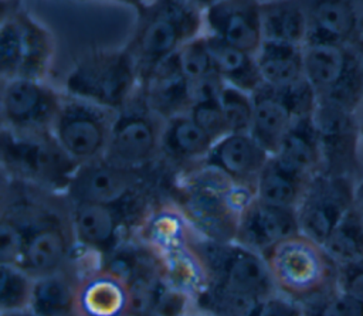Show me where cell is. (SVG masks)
Segmentation results:
<instances>
[{
    "label": "cell",
    "instance_id": "cell-1",
    "mask_svg": "<svg viewBox=\"0 0 363 316\" xmlns=\"http://www.w3.org/2000/svg\"><path fill=\"white\" fill-rule=\"evenodd\" d=\"M132 235L155 259L160 276L186 295L191 305L210 285L200 251L201 235L166 194L142 217Z\"/></svg>",
    "mask_w": 363,
    "mask_h": 316
},
{
    "label": "cell",
    "instance_id": "cell-2",
    "mask_svg": "<svg viewBox=\"0 0 363 316\" xmlns=\"http://www.w3.org/2000/svg\"><path fill=\"white\" fill-rule=\"evenodd\" d=\"M166 196L201 237L231 242L235 241L245 207L255 197V188L200 164L172 174Z\"/></svg>",
    "mask_w": 363,
    "mask_h": 316
},
{
    "label": "cell",
    "instance_id": "cell-3",
    "mask_svg": "<svg viewBox=\"0 0 363 316\" xmlns=\"http://www.w3.org/2000/svg\"><path fill=\"white\" fill-rule=\"evenodd\" d=\"M203 28V10L184 0H152L139 7L125 48L136 61L140 82L160 62L204 34Z\"/></svg>",
    "mask_w": 363,
    "mask_h": 316
},
{
    "label": "cell",
    "instance_id": "cell-4",
    "mask_svg": "<svg viewBox=\"0 0 363 316\" xmlns=\"http://www.w3.org/2000/svg\"><path fill=\"white\" fill-rule=\"evenodd\" d=\"M262 256L275 290L299 303L337 288L339 265L320 242L301 231L277 242Z\"/></svg>",
    "mask_w": 363,
    "mask_h": 316
},
{
    "label": "cell",
    "instance_id": "cell-5",
    "mask_svg": "<svg viewBox=\"0 0 363 316\" xmlns=\"http://www.w3.org/2000/svg\"><path fill=\"white\" fill-rule=\"evenodd\" d=\"M140 74L130 52L122 48H96L72 65L64 92L119 112L138 94Z\"/></svg>",
    "mask_w": 363,
    "mask_h": 316
},
{
    "label": "cell",
    "instance_id": "cell-6",
    "mask_svg": "<svg viewBox=\"0 0 363 316\" xmlns=\"http://www.w3.org/2000/svg\"><path fill=\"white\" fill-rule=\"evenodd\" d=\"M3 176L62 193L78 164L62 150L52 132H14L1 128Z\"/></svg>",
    "mask_w": 363,
    "mask_h": 316
},
{
    "label": "cell",
    "instance_id": "cell-7",
    "mask_svg": "<svg viewBox=\"0 0 363 316\" xmlns=\"http://www.w3.org/2000/svg\"><path fill=\"white\" fill-rule=\"evenodd\" d=\"M54 57L52 33L18 0H1L0 78L47 81Z\"/></svg>",
    "mask_w": 363,
    "mask_h": 316
},
{
    "label": "cell",
    "instance_id": "cell-8",
    "mask_svg": "<svg viewBox=\"0 0 363 316\" xmlns=\"http://www.w3.org/2000/svg\"><path fill=\"white\" fill-rule=\"evenodd\" d=\"M303 61L318 105L356 113L363 101V43L308 44Z\"/></svg>",
    "mask_w": 363,
    "mask_h": 316
},
{
    "label": "cell",
    "instance_id": "cell-9",
    "mask_svg": "<svg viewBox=\"0 0 363 316\" xmlns=\"http://www.w3.org/2000/svg\"><path fill=\"white\" fill-rule=\"evenodd\" d=\"M169 180L170 173L159 160L146 169H130L101 157L77 167L65 197L72 204H116L149 187L167 188Z\"/></svg>",
    "mask_w": 363,
    "mask_h": 316
},
{
    "label": "cell",
    "instance_id": "cell-10",
    "mask_svg": "<svg viewBox=\"0 0 363 316\" xmlns=\"http://www.w3.org/2000/svg\"><path fill=\"white\" fill-rule=\"evenodd\" d=\"M138 296L130 281L102 256L81 249L71 316H133Z\"/></svg>",
    "mask_w": 363,
    "mask_h": 316
},
{
    "label": "cell",
    "instance_id": "cell-11",
    "mask_svg": "<svg viewBox=\"0 0 363 316\" xmlns=\"http://www.w3.org/2000/svg\"><path fill=\"white\" fill-rule=\"evenodd\" d=\"M164 119L156 115L139 88L135 98L116 112L105 159L130 169L157 163Z\"/></svg>",
    "mask_w": 363,
    "mask_h": 316
},
{
    "label": "cell",
    "instance_id": "cell-12",
    "mask_svg": "<svg viewBox=\"0 0 363 316\" xmlns=\"http://www.w3.org/2000/svg\"><path fill=\"white\" fill-rule=\"evenodd\" d=\"M115 116V111L64 92L51 132L62 150L79 166L105 156Z\"/></svg>",
    "mask_w": 363,
    "mask_h": 316
},
{
    "label": "cell",
    "instance_id": "cell-13",
    "mask_svg": "<svg viewBox=\"0 0 363 316\" xmlns=\"http://www.w3.org/2000/svg\"><path fill=\"white\" fill-rule=\"evenodd\" d=\"M200 251L204 258L210 283L265 299L275 293V288L264 256L237 241L217 242L200 238Z\"/></svg>",
    "mask_w": 363,
    "mask_h": 316
},
{
    "label": "cell",
    "instance_id": "cell-14",
    "mask_svg": "<svg viewBox=\"0 0 363 316\" xmlns=\"http://www.w3.org/2000/svg\"><path fill=\"white\" fill-rule=\"evenodd\" d=\"M357 180L350 176L319 171L306 184L296 207L299 231L322 245L354 205Z\"/></svg>",
    "mask_w": 363,
    "mask_h": 316
},
{
    "label": "cell",
    "instance_id": "cell-15",
    "mask_svg": "<svg viewBox=\"0 0 363 316\" xmlns=\"http://www.w3.org/2000/svg\"><path fill=\"white\" fill-rule=\"evenodd\" d=\"M64 91L43 79H1V128L14 132H48L58 116Z\"/></svg>",
    "mask_w": 363,
    "mask_h": 316
},
{
    "label": "cell",
    "instance_id": "cell-16",
    "mask_svg": "<svg viewBox=\"0 0 363 316\" xmlns=\"http://www.w3.org/2000/svg\"><path fill=\"white\" fill-rule=\"evenodd\" d=\"M313 119L322 150V171L359 181L363 176V154L354 112L318 105Z\"/></svg>",
    "mask_w": 363,
    "mask_h": 316
},
{
    "label": "cell",
    "instance_id": "cell-17",
    "mask_svg": "<svg viewBox=\"0 0 363 316\" xmlns=\"http://www.w3.org/2000/svg\"><path fill=\"white\" fill-rule=\"evenodd\" d=\"M203 16L207 34L251 54H257L264 43L261 0H220Z\"/></svg>",
    "mask_w": 363,
    "mask_h": 316
},
{
    "label": "cell",
    "instance_id": "cell-18",
    "mask_svg": "<svg viewBox=\"0 0 363 316\" xmlns=\"http://www.w3.org/2000/svg\"><path fill=\"white\" fill-rule=\"evenodd\" d=\"M269 156L251 132H231L214 142L201 166L213 167L234 181L255 188Z\"/></svg>",
    "mask_w": 363,
    "mask_h": 316
},
{
    "label": "cell",
    "instance_id": "cell-19",
    "mask_svg": "<svg viewBox=\"0 0 363 316\" xmlns=\"http://www.w3.org/2000/svg\"><path fill=\"white\" fill-rule=\"evenodd\" d=\"M308 44H359L363 27L353 0H303Z\"/></svg>",
    "mask_w": 363,
    "mask_h": 316
},
{
    "label": "cell",
    "instance_id": "cell-20",
    "mask_svg": "<svg viewBox=\"0 0 363 316\" xmlns=\"http://www.w3.org/2000/svg\"><path fill=\"white\" fill-rule=\"evenodd\" d=\"M295 232H299L296 210L271 205L254 197L242 213L235 241L264 255Z\"/></svg>",
    "mask_w": 363,
    "mask_h": 316
},
{
    "label": "cell",
    "instance_id": "cell-21",
    "mask_svg": "<svg viewBox=\"0 0 363 316\" xmlns=\"http://www.w3.org/2000/svg\"><path fill=\"white\" fill-rule=\"evenodd\" d=\"M213 145L214 140L190 115L182 113L164 120L159 162L176 174L200 166Z\"/></svg>",
    "mask_w": 363,
    "mask_h": 316
},
{
    "label": "cell",
    "instance_id": "cell-22",
    "mask_svg": "<svg viewBox=\"0 0 363 316\" xmlns=\"http://www.w3.org/2000/svg\"><path fill=\"white\" fill-rule=\"evenodd\" d=\"M140 89L149 108L164 120L187 113L193 103V89L180 65L179 52L152 69Z\"/></svg>",
    "mask_w": 363,
    "mask_h": 316
},
{
    "label": "cell",
    "instance_id": "cell-23",
    "mask_svg": "<svg viewBox=\"0 0 363 316\" xmlns=\"http://www.w3.org/2000/svg\"><path fill=\"white\" fill-rule=\"evenodd\" d=\"M251 135L274 154L284 136L298 119L282 88L262 84L252 94Z\"/></svg>",
    "mask_w": 363,
    "mask_h": 316
},
{
    "label": "cell",
    "instance_id": "cell-24",
    "mask_svg": "<svg viewBox=\"0 0 363 316\" xmlns=\"http://www.w3.org/2000/svg\"><path fill=\"white\" fill-rule=\"evenodd\" d=\"M272 156L308 180L322 171V150L313 115L298 118Z\"/></svg>",
    "mask_w": 363,
    "mask_h": 316
},
{
    "label": "cell",
    "instance_id": "cell-25",
    "mask_svg": "<svg viewBox=\"0 0 363 316\" xmlns=\"http://www.w3.org/2000/svg\"><path fill=\"white\" fill-rule=\"evenodd\" d=\"M204 40L210 52L213 69L225 85L252 94L264 84L255 54L207 33H204Z\"/></svg>",
    "mask_w": 363,
    "mask_h": 316
},
{
    "label": "cell",
    "instance_id": "cell-26",
    "mask_svg": "<svg viewBox=\"0 0 363 316\" xmlns=\"http://www.w3.org/2000/svg\"><path fill=\"white\" fill-rule=\"evenodd\" d=\"M81 252L77 261L61 271L34 278L30 309L37 316H71L74 307Z\"/></svg>",
    "mask_w": 363,
    "mask_h": 316
},
{
    "label": "cell",
    "instance_id": "cell-27",
    "mask_svg": "<svg viewBox=\"0 0 363 316\" xmlns=\"http://www.w3.org/2000/svg\"><path fill=\"white\" fill-rule=\"evenodd\" d=\"M264 40L305 45L308 21L303 0L261 1Z\"/></svg>",
    "mask_w": 363,
    "mask_h": 316
},
{
    "label": "cell",
    "instance_id": "cell-28",
    "mask_svg": "<svg viewBox=\"0 0 363 316\" xmlns=\"http://www.w3.org/2000/svg\"><path fill=\"white\" fill-rule=\"evenodd\" d=\"M262 81L277 88H286L303 81V47L264 40L255 54Z\"/></svg>",
    "mask_w": 363,
    "mask_h": 316
},
{
    "label": "cell",
    "instance_id": "cell-29",
    "mask_svg": "<svg viewBox=\"0 0 363 316\" xmlns=\"http://www.w3.org/2000/svg\"><path fill=\"white\" fill-rule=\"evenodd\" d=\"M308 181L271 154L257 180L255 197L271 205L296 210Z\"/></svg>",
    "mask_w": 363,
    "mask_h": 316
},
{
    "label": "cell",
    "instance_id": "cell-30",
    "mask_svg": "<svg viewBox=\"0 0 363 316\" xmlns=\"http://www.w3.org/2000/svg\"><path fill=\"white\" fill-rule=\"evenodd\" d=\"M323 247L337 265L363 258V215L356 205L339 221Z\"/></svg>",
    "mask_w": 363,
    "mask_h": 316
},
{
    "label": "cell",
    "instance_id": "cell-31",
    "mask_svg": "<svg viewBox=\"0 0 363 316\" xmlns=\"http://www.w3.org/2000/svg\"><path fill=\"white\" fill-rule=\"evenodd\" d=\"M34 276L16 264H1L0 310L30 309Z\"/></svg>",
    "mask_w": 363,
    "mask_h": 316
},
{
    "label": "cell",
    "instance_id": "cell-32",
    "mask_svg": "<svg viewBox=\"0 0 363 316\" xmlns=\"http://www.w3.org/2000/svg\"><path fill=\"white\" fill-rule=\"evenodd\" d=\"M180 65L186 78L189 79L191 89H193V99L194 94L206 85L208 81L214 79L217 74L213 69L210 52L204 40V34L187 43L179 51Z\"/></svg>",
    "mask_w": 363,
    "mask_h": 316
},
{
    "label": "cell",
    "instance_id": "cell-33",
    "mask_svg": "<svg viewBox=\"0 0 363 316\" xmlns=\"http://www.w3.org/2000/svg\"><path fill=\"white\" fill-rule=\"evenodd\" d=\"M228 132H250L252 122V96L238 88L223 85L218 94Z\"/></svg>",
    "mask_w": 363,
    "mask_h": 316
},
{
    "label": "cell",
    "instance_id": "cell-34",
    "mask_svg": "<svg viewBox=\"0 0 363 316\" xmlns=\"http://www.w3.org/2000/svg\"><path fill=\"white\" fill-rule=\"evenodd\" d=\"M303 316H363V305L337 288L301 303Z\"/></svg>",
    "mask_w": 363,
    "mask_h": 316
},
{
    "label": "cell",
    "instance_id": "cell-35",
    "mask_svg": "<svg viewBox=\"0 0 363 316\" xmlns=\"http://www.w3.org/2000/svg\"><path fill=\"white\" fill-rule=\"evenodd\" d=\"M187 113L214 142L230 133L218 102V95L196 99Z\"/></svg>",
    "mask_w": 363,
    "mask_h": 316
},
{
    "label": "cell",
    "instance_id": "cell-36",
    "mask_svg": "<svg viewBox=\"0 0 363 316\" xmlns=\"http://www.w3.org/2000/svg\"><path fill=\"white\" fill-rule=\"evenodd\" d=\"M26 238L27 231L23 225L0 215V264L18 265Z\"/></svg>",
    "mask_w": 363,
    "mask_h": 316
},
{
    "label": "cell",
    "instance_id": "cell-37",
    "mask_svg": "<svg viewBox=\"0 0 363 316\" xmlns=\"http://www.w3.org/2000/svg\"><path fill=\"white\" fill-rule=\"evenodd\" d=\"M337 289L363 305V258L339 265Z\"/></svg>",
    "mask_w": 363,
    "mask_h": 316
},
{
    "label": "cell",
    "instance_id": "cell-38",
    "mask_svg": "<svg viewBox=\"0 0 363 316\" xmlns=\"http://www.w3.org/2000/svg\"><path fill=\"white\" fill-rule=\"evenodd\" d=\"M254 316H303L299 302L278 292L265 298Z\"/></svg>",
    "mask_w": 363,
    "mask_h": 316
},
{
    "label": "cell",
    "instance_id": "cell-39",
    "mask_svg": "<svg viewBox=\"0 0 363 316\" xmlns=\"http://www.w3.org/2000/svg\"><path fill=\"white\" fill-rule=\"evenodd\" d=\"M354 205L363 215V176L356 184V193H354Z\"/></svg>",
    "mask_w": 363,
    "mask_h": 316
},
{
    "label": "cell",
    "instance_id": "cell-40",
    "mask_svg": "<svg viewBox=\"0 0 363 316\" xmlns=\"http://www.w3.org/2000/svg\"><path fill=\"white\" fill-rule=\"evenodd\" d=\"M356 122H357V129H359V137H360V147H362V154H363V101L356 109Z\"/></svg>",
    "mask_w": 363,
    "mask_h": 316
},
{
    "label": "cell",
    "instance_id": "cell-41",
    "mask_svg": "<svg viewBox=\"0 0 363 316\" xmlns=\"http://www.w3.org/2000/svg\"><path fill=\"white\" fill-rule=\"evenodd\" d=\"M105 1H115V3H121V4H126V6H130L135 10H138L139 7L150 3L152 0H105Z\"/></svg>",
    "mask_w": 363,
    "mask_h": 316
},
{
    "label": "cell",
    "instance_id": "cell-42",
    "mask_svg": "<svg viewBox=\"0 0 363 316\" xmlns=\"http://www.w3.org/2000/svg\"><path fill=\"white\" fill-rule=\"evenodd\" d=\"M184 1L193 4L194 7H197V9H200V10L204 11L206 9H208L210 6H213L214 3H217V1H220V0H184Z\"/></svg>",
    "mask_w": 363,
    "mask_h": 316
},
{
    "label": "cell",
    "instance_id": "cell-43",
    "mask_svg": "<svg viewBox=\"0 0 363 316\" xmlns=\"http://www.w3.org/2000/svg\"><path fill=\"white\" fill-rule=\"evenodd\" d=\"M1 316H37L31 309H20L11 312H1Z\"/></svg>",
    "mask_w": 363,
    "mask_h": 316
},
{
    "label": "cell",
    "instance_id": "cell-44",
    "mask_svg": "<svg viewBox=\"0 0 363 316\" xmlns=\"http://www.w3.org/2000/svg\"><path fill=\"white\" fill-rule=\"evenodd\" d=\"M133 316H159V315L149 310V309H140V310H136Z\"/></svg>",
    "mask_w": 363,
    "mask_h": 316
},
{
    "label": "cell",
    "instance_id": "cell-45",
    "mask_svg": "<svg viewBox=\"0 0 363 316\" xmlns=\"http://www.w3.org/2000/svg\"><path fill=\"white\" fill-rule=\"evenodd\" d=\"M356 7H357V11H359V16H360V20H362V27H363V0H353Z\"/></svg>",
    "mask_w": 363,
    "mask_h": 316
},
{
    "label": "cell",
    "instance_id": "cell-46",
    "mask_svg": "<svg viewBox=\"0 0 363 316\" xmlns=\"http://www.w3.org/2000/svg\"><path fill=\"white\" fill-rule=\"evenodd\" d=\"M182 316H213V315H208V313H204V312H200V310H196L194 313H190V312H186L184 315Z\"/></svg>",
    "mask_w": 363,
    "mask_h": 316
},
{
    "label": "cell",
    "instance_id": "cell-47",
    "mask_svg": "<svg viewBox=\"0 0 363 316\" xmlns=\"http://www.w3.org/2000/svg\"><path fill=\"white\" fill-rule=\"evenodd\" d=\"M81 1H88V0H81Z\"/></svg>",
    "mask_w": 363,
    "mask_h": 316
}]
</instances>
